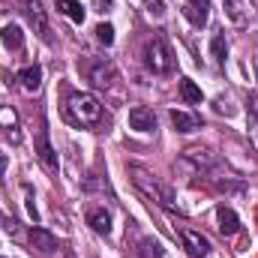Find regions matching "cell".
<instances>
[{"label": "cell", "instance_id": "cell-7", "mask_svg": "<svg viewBox=\"0 0 258 258\" xmlns=\"http://www.w3.org/2000/svg\"><path fill=\"white\" fill-rule=\"evenodd\" d=\"M180 240H183V249L192 258H207V252H210L207 237L198 234V231H192V228H183V231H180Z\"/></svg>", "mask_w": 258, "mask_h": 258}, {"label": "cell", "instance_id": "cell-22", "mask_svg": "<svg viewBox=\"0 0 258 258\" xmlns=\"http://www.w3.org/2000/svg\"><path fill=\"white\" fill-rule=\"evenodd\" d=\"M144 12H147L150 18L162 21V18H165V3H162V0H144Z\"/></svg>", "mask_w": 258, "mask_h": 258}, {"label": "cell", "instance_id": "cell-28", "mask_svg": "<svg viewBox=\"0 0 258 258\" xmlns=\"http://www.w3.org/2000/svg\"><path fill=\"white\" fill-rule=\"evenodd\" d=\"M252 144H255V147H258V123H255V126H252Z\"/></svg>", "mask_w": 258, "mask_h": 258}, {"label": "cell", "instance_id": "cell-5", "mask_svg": "<svg viewBox=\"0 0 258 258\" xmlns=\"http://www.w3.org/2000/svg\"><path fill=\"white\" fill-rule=\"evenodd\" d=\"M33 147H36V156H39V162L51 171V174H57V168H60V159H57V150L51 147V141H48V129L42 126L39 129V135H36V141H33Z\"/></svg>", "mask_w": 258, "mask_h": 258}, {"label": "cell", "instance_id": "cell-4", "mask_svg": "<svg viewBox=\"0 0 258 258\" xmlns=\"http://www.w3.org/2000/svg\"><path fill=\"white\" fill-rule=\"evenodd\" d=\"M180 165L189 168V171H195V174H201V171H213V168L219 165V159H216L207 147H189V150H183Z\"/></svg>", "mask_w": 258, "mask_h": 258}, {"label": "cell", "instance_id": "cell-18", "mask_svg": "<svg viewBox=\"0 0 258 258\" xmlns=\"http://www.w3.org/2000/svg\"><path fill=\"white\" fill-rule=\"evenodd\" d=\"M135 252H138V258H165L162 243H159V240H153V237H141Z\"/></svg>", "mask_w": 258, "mask_h": 258}, {"label": "cell", "instance_id": "cell-6", "mask_svg": "<svg viewBox=\"0 0 258 258\" xmlns=\"http://www.w3.org/2000/svg\"><path fill=\"white\" fill-rule=\"evenodd\" d=\"M27 240H30V246H33L39 255H51V252L57 249V237H54L48 228H39V225H33V228H30Z\"/></svg>", "mask_w": 258, "mask_h": 258}, {"label": "cell", "instance_id": "cell-29", "mask_svg": "<svg viewBox=\"0 0 258 258\" xmlns=\"http://www.w3.org/2000/svg\"><path fill=\"white\" fill-rule=\"evenodd\" d=\"M0 258H3V255H0Z\"/></svg>", "mask_w": 258, "mask_h": 258}, {"label": "cell", "instance_id": "cell-8", "mask_svg": "<svg viewBox=\"0 0 258 258\" xmlns=\"http://www.w3.org/2000/svg\"><path fill=\"white\" fill-rule=\"evenodd\" d=\"M87 78L93 81V87H111L114 78H117V69H114V63H108V60H96V63L90 66Z\"/></svg>", "mask_w": 258, "mask_h": 258}, {"label": "cell", "instance_id": "cell-27", "mask_svg": "<svg viewBox=\"0 0 258 258\" xmlns=\"http://www.w3.org/2000/svg\"><path fill=\"white\" fill-rule=\"evenodd\" d=\"M6 165H9V159H6V153H3V150H0V177H3V174H6Z\"/></svg>", "mask_w": 258, "mask_h": 258}, {"label": "cell", "instance_id": "cell-15", "mask_svg": "<svg viewBox=\"0 0 258 258\" xmlns=\"http://www.w3.org/2000/svg\"><path fill=\"white\" fill-rule=\"evenodd\" d=\"M171 126L177 129V132H195V129L201 126V120L189 114V111H177V108H171Z\"/></svg>", "mask_w": 258, "mask_h": 258}, {"label": "cell", "instance_id": "cell-26", "mask_svg": "<svg viewBox=\"0 0 258 258\" xmlns=\"http://www.w3.org/2000/svg\"><path fill=\"white\" fill-rule=\"evenodd\" d=\"M93 6H96V12H105L111 6V0H93Z\"/></svg>", "mask_w": 258, "mask_h": 258}, {"label": "cell", "instance_id": "cell-9", "mask_svg": "<svg viewBox=\"0 0 258 258\" xmlns=\"http://www.w3.org/2000/svg\"><path fill=\"white\" fill-rule=\"evenodd\" d=\"M24 15H27V21L33 24V30L39 36H48V18H45V9H42L39 0H24Z\"/></svg>", "mask_w": 258, "mask_h": 258}, {"label": "cell", "instance_id": "cell-23", "mask_svg": "<svg viewBox=\"0 0 258 258\" xmlns=\"http://www.w3.org/2000/svg\"><path fill=\"white\" fill-rule=\"evenodd\" d=\"M0 126H12L18 129V114L12 108H0Z\"/></svg>", "mask_w": 258, "mask_h": 258}, {"label": "cell", "instance_id": "cell-24", "mask_svg": "<svg viewBox=\"0 0 258 258\" xmlns=\"http://www.w3.org/2000/svg\"><path fill=\"white\" fill-rule=\"evenodd\" d=\"M192 9H198V12H204V15H210V0H186Z\"/></svg>", "mask_w": 258, "mask_h": 258}, {"label": "cell", "instance_id": "cell-12", "mask_svg": "<svg viewBox=\"0 0 258 258\" xmlns=\"http://www.w3.org/2000/svg\"><path fill=\"white\" fill-rule=\"evenodd\" d=\"M18 81H21V87H24L27 93H36V90L42 87V66L39 63L24 66V69L18 72Z\"/></svg>", "mask_w": 258, "mask_h": 258}, {"label": "cell", "instance_id": "cell-10", "mask_svg": "<svg viewBox=\"0 0 258 258\" xmlns=\"http://www.w3.org/2000/svg\"><path fill=\"white\" fill-rule=\"evenodd\" d=\"M129 126L135 132H156V114L150 108H144V105H135L129 111Z\"/></svg>", "mask_w": 258, "mask_h": 258}, {"label": "cell", "instance_id": "cell-21", "mask_svg": "<svg viewBox=\"0 0 258 258\" xmlns=\"http://www.w3.org/2000/svg\"><path fill=\"white\" fill-rule=\"evenodd\" d=\"M93 33H96V42H99V45H105V48L114 45V27H111V24H96Z\"/></svg>", "mask_w": 258, "mask_h": 258}, {"label": "cell", "instance_id": "cell-3", "mask_svg": "<svg viewBox=\"0 0 258 258\" xmlns=\"http://www.w3.org/2000/svg\"><path fill=\"white\" fill-rule=\"evenodd\" d=\"M144 66L153 75H171L174 72V51L168 48V42L162 36H153L144 45Z\"/></svg>", "mask_w": 258, "mask_h": 258}, {"label": "cell", "instance_id": "cell-11", "mask_svg": "<svg viewBox=\"0 0 258 258\" xmlns=\"http://www.w3.org/2000/svg\"><path fill=\"white\" fill-rule=\"evenodd\" d=\"M216 222H219V231H222L225 237H231V234L240 231V219H237V213H234L228 204H219V207H216Z\"/></svg>", "mask_w": 258, "mask_h": 258}, {"label": "cell", "instance_id": "cell-19", "mask_svg": "<svg viewBox=\"0 0 258 258\" xmlns=\"http://www.w3.org/2000/svg\"><path fill=\"white\" fill-rule=\"evenodd\" d=\"M180 96H183V102H189V105H198L204 96H201V87L195 84L192 78H180Z\"/></svg>", "mask_w": 258, "mask_h": 258}, {"label": "cell", "instance_id": "cell-20", "mask_svg": "<svg viewBox=\"0 0 258 258\" xmlns=\"http://www.w3.org/2000/svg\"><path fill=\"white\" fill-rule=\"evenodd\" d=\"M210 54H213V60L222 66L225 63V57H228V42H225V33H216L213 39H210Z\"/></svg>", "mask_w": 258, "mask_h": 258}, {"label": "cell", "instance_id": "cell-16", "mask_svg": "<svg viewBox=\"0 0 258 258\" xmlns=\"http://www.w3.org/2000/svg\"><path fill=\"white\" fill-rule=\"evenodd\" d=\"M54 9L57 12H63L69 21H75V24H81L84 21V6H81V0H54Z\"/></svg>", "mask_w": 258, "mask_h": 258}, {"label": "cell", "instance_id": "cell-25", "mask_svg": "<svg viewBox=\"0 0 258 258\" xmlns=\"http://www.w3.org/2000/svg\"><path fill=\"white\" fill-rule=\"evenodd\" d=\"M249 111L255 114V120H258V90L252 93V96H249Z\"/></svg>", "mask_w": 258, "mask_h": 258}, {"label": "cell", "instance_id": "cell-13", "mask_svg": "<svg viewBox=\"0 0 258 258\" xmlns=\"http://www.w3.org/2000/svg\"><path fill=\"white\" fill-rule=\"evenodd\" d=\"M87 225L96 231V234H108L111 231V213L105 207H90L87 210Z\"/></svg>", "mask_w": 258, "mask_h": 258}, {"label": "cell", "instance_id": "cell-1", "mask_svg": "<svg viewBox=\"0 0 258 258\" xmlns=\"http://www.w3.org/2000/svg\"><path fill=\"white\" fill-rule=\"evenodd\" d=\"M126 171H129V177H132V183L147 195L153 204H159L162 210H174V192H171V189L156 177V174H150V171H147V168H141V165H129Z\"/></svg>", "mask_w": 258, "mask_h": 258}, {"label": "cell", "instance_id": "cell-17", "mask_svg": "<svg viewBox=\"0 0 258 258\" xmlns=\"http://www.w3.org/2000/svg\"><path fill=\"white\" fill-rule=\"evenodd\" d=\"M222 6H225V15H228L234 24H240V27H243V24L249 21V9H246L240 0H222Z\"/></svg>", "mask_w": 258, "mask_h": 258}, {"label": "cell", "instance_id": "cell-2", "mask_svg": "<svg viewBox=\"0 0 258 258\" xmlns=\"http://www.w3.org/2000/svg\"><path fill=\"white\" fill-rule=\"evenodd\" d=\"M66 117L75 126H99L102 123V105L93 93H72L66 102Z\"/></svg>", "mask_w": 258, "mask_h": 258}, {"label": "cell", "instance_id": "cell-14", "mask_svg": "<svg viewBox=\"0 0 258 258\" xmlns=\"http://www.w3.org/2000/svg\"><path fill=\"white\" fill-rule=\"evenodd\" d=\"M0 42H3V48L18 51V48L24 45V33H21V27H18V24H6V27L0 30Z\"/></svg>", "mask_w": 258, "mask_h": 258}]
</instances>
